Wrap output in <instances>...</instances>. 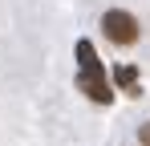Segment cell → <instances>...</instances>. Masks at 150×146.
I'll return each instance as SVG.
<instances>
[{
	"mask_svg": "<svg viewBox=\"0 0 150 146\" xmlns=\"http://www.w3.org/2000/svg\"><path fill=\"white\" fill-rule=\"evenodd\" d=\"M77 89L85 97H93L98 106H110V101H114V89H110L105 73H77Z\"/></svg>",
	"mask_w": 150,
	"mask_h": 146,
	"instance_id": "obj_2",
	"label": "cell"
},
{
	"mask_svg": "<svg viewBox=\"0 0 150 146\" xmlns=\"http://www.w3.org/2000/svg\"><path fill=\"white\" fill-rule=\"evenodd\" d=\"M101 33H105V41H114L118 49H130L138 45V16L134 12H126V8H110V12H101Z\"/></svg>",
	"mask_w": 150,
	"mask_h": 146,
	"instance_id": "obj_1",
	"label": "cell"
},
{
	"mask_svg": "<svg viewBox=\"0 0 150 146\" xmlns=\"http://www.w3.org/2000/svg\"><path fill=\"white\" fill-rule=\"evenodd\" d=\"M114 81H118L130 97H142V89H138V73L130 69V65H118V69H114Z\"/></svg>",
	"mask_w": 150,
	"mask_h": 146,
	"instance_id": "obj_4",
	"label": "cell"
},
{
	"mask_svg": "<svg viewBox=\"0 0 150 146\" xmlns=\"http://www.w3.org/2000/svg\"><path fill=\"white\" fill-rule=\"evenodd\" d=\"M77 65H81V73H101V61H98V49L89 45L85 37L77 41Z\"/></svg>",
	"mask_w": 150,
	"mask_h": 146,
	"instance_id": "obj_3",
	"label": "cell"
},
{
	"mask_svg": "<svg viewBox=\"0 0 150 146\" xmlns=\"http://www.w3.org/2000/svg\"><path fill=\"white\" fill-rule=\"evenodd\" d=\"M138 142L150 146V122H142V126H138Z\"/></svg>",
	"mask_w": 150,
	"mask_h": 146,
	"instance_id": "obj_5",
	"label": "cell"
}]
</instances>
